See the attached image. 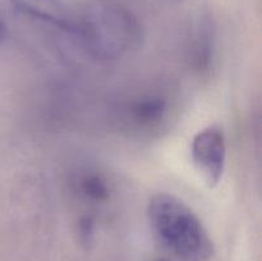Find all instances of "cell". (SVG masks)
<instances>
[{"instance_id":"obj_1","label":"cell","mask_w":262,"mask_h":261,"mask_svg":"<svg viewBox=\"0 0 262 261\" xmlns=\"http://www.w3.org/2000/svg\"><path fill=\"white\" fill-rule=\"evenodd\" d=\"M150 227L156 240L183 261H206L214 243L196 214L178 197L158 193L147 206Z\"/></svg>"},{"instance_id":"obj_2","label":"cell","mask_w":262,"mask_h":261,"mask_svg":"<svg viewBox=\"0 0 262 261\" xmlns=\"http://www.w3.org/2000/svg\"><path fill=\"white\" fill-rule=\"evenodd\" d=\"M77 37L95 59L117 60L138 48L143 32L137 17L127 8L100 2L81 14Z\"/></svg>"},{"instance_id":"obj_3","label":"cell","mask_w":262,"mask_h":261,"mask_svg":"<svg viewBox=\"0 0 262 261\" xmlns=\"http://www.w3.org/2000/svg\"><path fill=\"white\" fill-rule=\"evenodd\" d=\"M192 160L209 187L220 183L227 163V142L216 125L204 128L192 141Z\"/></svg>"},{"instance_id":"obj_4","label":"cell","mask_w":262,"mask_h":261,"mask_svg":"<svg viewBox=\"0 0 262 261\" xmlns=\"http://www.w3.org/2000/svg\"><path fill=\"white\" fill-rule=\"evenodd\" d=\"M22 14L77 36L81 14L71 9L61 0H10Z\"/></svg>"},{"instance_id":"obj_5","label":"cell","mask_w":262,"mask_h":261,"mask_svg":"<svg viewBox=\"0 0 262 261\" xmlns=\"http://www.w3.org/2000/svg\"><path fill=\"white\" fill-rule=\"evenodd\" d=\"M169 112V102L164 96L150 94L141 96L132 102L129 117L137 127L152 128L165 119Z\"/></svg>"},{"instance_id":"obj_6","label":"cell","mask_w":262,"mask_h":261,"mask_svg":"<svg viewBox=\"0 0 262 261\" xmlns=\"http://www.w3.org/2000/svg\"><path fill=\"white\" fill-rule=\"evenodd\" d=\"M82 196L92 202H105L110 197V186L100 174H87L79 181Z\"/></svg>"},{"instance_id":"obj_7","label":"cell","mask_w":262,"mask_h":261,"mask_svg":"<svg viewBox=\"0 0 262 261\" xmlns=\"http://www.w3.org/2000/svg\"><path fill=\"white\" fill-rule=\"evenodd\" d=\"M94 220L91 217L86 216L79 222V233H81V237L84 241L91 240V237L94 235Z\"/></svg>"},{"instance_id":"obj_8","label":"cell","mask_w":262,"mask_h":261,"mask_svg":"<svg viewBox=\"0 0 262 261\" xmlns=\"http://www.w3.org/2000/svg\"><path fill=\"white\" fill-rule=\"evenodd\" d=\"M5 31H7V28H5V25H4V22H3L2 17H0V44H2L3 40H4Z\"/></svg>"}]
</instances>
